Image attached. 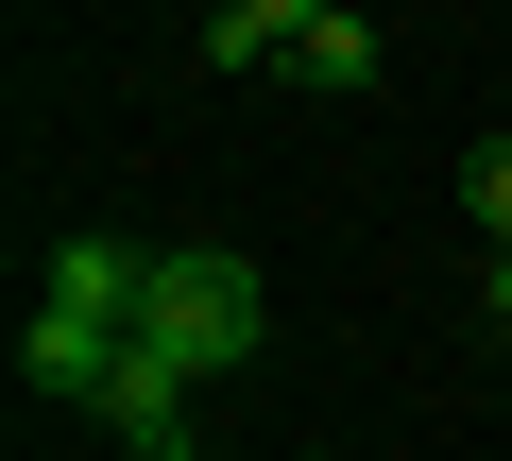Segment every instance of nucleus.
<instances>
[{
	"label": "nucleus",
	"instance_id": "0eeeda50",
	"mask_svg": "<svg viewBox=\"0 0 512 461\" xmlns=\"http://www.w3.org/2000/svg\"><path fill=\"white\" fill-rule=\"evenodd\" d=\"M461 205H478V240H495V257H512V137H495V154H478V171H461Z\"/></svg>",
	"mask_w": 512,
	"mask_h": 461
},
{
	"label": "nucleus",
	"instance_id": "7ed1b4c3",
	"mask_svg": "<svg viewBox=\"0 0 512 461\" xmlns=\"http://www.w3.org/2000/svg\"><path fill=\"white\" fill-rule=\"evenodd\" d=\"M120 342H137V325H86V308H52V291H35V325H18V376H35V393H69V410H103Z\"/></svg>",
	"mask_w": 512,
	"mask_h": 461
},
{
	"label": "nucleus",
	"instance_id": "20e7f679",
	"mask_svg": "<svg viewBox=\"0 0 512 461\" xmlns=\"http://www.w3.org/2000/svg\"><path fill=\"white\" fill-rule=\"evenodd\" d=\"M137 291H154V257H137V240H103V222H86V240H52V308L137 325Z\"/></svg>",
	"mask_w": 512,
	"mask_h": 461
},
{
	"label": "nucleus",
	"instance_id": "f257e3e1",
	"mask_svg": "<svg viewBox=\"0 0 512 461\" xmlns=\"http://www.w3.org/2000/svg\"><path fill=\"white\" fill-rule=\"evenodd\" d=\"M137 342H154L171 376H239L256 342H274V291H256V257H222V240L154 257V291H137Z\"/></svg>",
	"mask_w": 512,
	"mask_h": 461
},
{
	"label": "nucleus",
	"instance_id": "6e6552de",
	"mask_svg": "<svg viewBox=\"0 0 512 461\" xmlns=\"http://www.w3.org/2000/svg\"><path fill=\"white\" fill-rule=\"evenodd\" d=\"M495 342H512V257H495Z\"/></svg>",
	"mask_w": 512,
	"mask_h": 461
},
{
	"label": "nucleus",
	"instance_id": "423d86ee",
	"mask_svg": "<svg viewBox=\"0 0 512 461\" xmlns=\"http://www.w3.org/2000/svg\"><path fill=\"white\" fill-rule=\"evenodd\" d=\"M325 0H205V69H291V35Z\"/></svg>",
	"mask_w": 512,
	"mask_h": 461
},
{
	"label": "nucleus",
	"instance_id": "39448f33",
	"mask_svg": "<svg viewBox=\"0 0 512 461\" xmlns=\"http://www.w3.org/2000/svg\"><path fill=\"white\" fill-rule=\"evenodd\" d=\"M376 69H393V35H376V18H359V0H325V18H308V35H291V86H325V103H359V86H376Z\"/></svg>",
	"mask_w": 512,
	"mask_h": 461
},
{
	"label": "nucleus",
	"instance_id": "f03ea898",
	"mask_svg": "<svg viewBox=\"0 0 512 461\" xmlns=\"http://www.w3.org/2000/svg\"><path fill=\"white\" fill-rule=\"evenodd\" d=\"M188 393H205V376H171L154 342H120V376H103V427H120V461H205Z\"/></svg>",
	"mask_w": 512,
	"mask_h": 461
}]
</instances>
